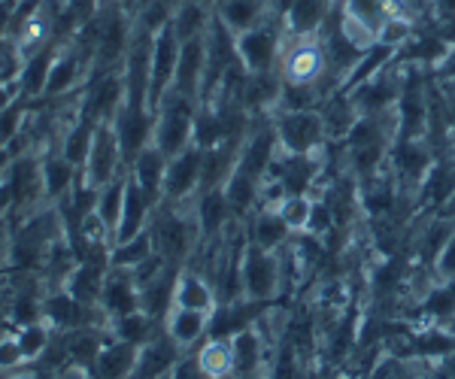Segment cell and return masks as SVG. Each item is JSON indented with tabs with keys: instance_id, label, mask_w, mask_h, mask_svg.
<instances>
[{
	"instance_id": "cell-17",
	"label": "cell",
	"mask_w": 455,
	"mask_h": 379,
	"mask_svg": "<svg viewBox=\"0 0 455 379\" xmlns=\"http://www.w3.org/2000/svg\"><path fill=\"white\" fill-rule=\"evenodd\" d=\"M180 359H182V349L167 337V331H161L158 337H152L149 343L140 346V359H137L134 376L131 379H164L173 374Z\"/></svg>"
},
{
	"instance_id": "cell-44",
	"label": "cell",
	"mask_w": 455,
	"mask_h": 379,
	"mask_svg": "<svg viewBox=\"0 0 455 379\" xmlns=\"http://www.w3.org/2000/svg\"><path fill=\"white\" fill-rule=\"evenodd\" d=\"M440 216H443V218H452V222H455V188H452L450 198H446L443 207H440Z\"/></svg>"
},
{
	"instance_id": "cell-7",
	"label": "cell",
	"mask_w": 455,
	"mask_h": 379,
	"mask_svg": "<svg viewBox=\"0 0 455 379\" xmlns=\"http://www.w3.org/2000/svg\"><path fill=\"white\" fill-rule=\"evenodd\" d=\"M124 170H128V164H124L122 143H119V137H116L113 122H98L92 149H88V158L79 173H83V179L92 188H104L107 182L122 177Z\"/></svg>"
},
{
	"instance_id": "cell-10",
	"label": "cell",
	"mask_w": 455,
	"mask_h": 379,
	"mask_svg": "<svg viewBox=\"0 0 455 379\" xmlns=\"http://www.w3.org/2000/svg\"><path fill=\"white\" fill-rule=\"evenodd\" d=\"M201 170H204V149L201 146H188L180 155H173L167 162V177H164V198L167 203H188L201 192Z\"/></svg>"
},
{
	"instance_id": "cell-27",
	"label": "cell",
	"mask_w": 455,
	"mask_h": 379,
	"mask_svg": "<svg viewBox=\"0 0 455 379\" xmlns=\"http://www.w3.org/2000/svg\"><path fill=\"white\" fill-rule=\"evenodd\" d=\"M212 0H182L180 6H173V31L180 36V43L195 40V36H204L212 21Z\"/></svg>"
},
{
	"instance_id": "cell-47",
	"label": "cell",
	"mask_w": 455,
	"mask_h": 379,
	"mask_svg": "<svg viewBox=\"0 0 455 379\" xmlns=\"http://www.w3.org/2000/svg\"><path fill=\"white\" fill-rule=\"evenodd\" d=\"M4 288H6V282H4ZM0 288V322H6V291Z\"/></svg>"
},
{
	"instance_id": "cell-39",
	"label": "cell",
	"mask_w": 455,
	"mask_h": 379,
	"mask_svg": "<svg viewBox=\"0 0 455 379\" xmlns=\"http://www.w3.org/2000/svg\"><path fill=\"white\" fill-rule=\"evenodd\" d=\"M12 258V218H0V280L10 273Z\"/></svg>"
},
{
	"instance_id": "cell-48",
	"label": "cell",
	"mask_w": 455,
	"mask_h": 379,
	"mask_svg": "<svg viewBox=\"0 0 455 379\" xmlns=\"http://www.w3.org/2000/svg\"><path fill=\"white\" fill-rule=\"evenodd\" d=\"M6 331H10V322H0V340H4Z\"/></svg>"
},
{
	"instance_id": "cell-41",
	"label": "cell",
	"mask_w": 455,
	"mask_h": 379,
	"mask_svg": "<svg viewBox=\"0 0 455 379\" xmlns=\"http://www.w3.org/2000/svg\"><path fill=\"white\" fill-rule=\"evenodd\" d=\"M435 76H437V83L455 79V46H450V52H446V58L435 67Z\"/></svg>"
},
{
	"instance_id": "cell-30",
	"label": "cell",
	"mask_w": 455,
	"mask_h": 379,
	"mask_svg": "<svg viewBox=\"0 0 455 379\" xmlns=\"http://www.w3.org/2000/svg\"><path fill=\"white\" fill-rule=\"evenodd\" d=\"M195 361L207 379H219L225 374H234V349L231 337H207L201 349L195 352Z\"/></svg>"
},
{
	"instance_id": "cell-52",
	"label": "cell",
	"mask_w": 455,
	"mask_h": 379,
	"mask_svg": "<svg viewBox=\"0 0 455 379\" xmlns=\"http://www.w3.org/2000/svg\"><path fill=\"white\" fill-rule=\"evenodd\" d=\"M252 379H261V376H252Z\"/></svg>"
},
{
	"instance_id": "cell-51",
	"label": "cell",
	"mask_w": 455,
	"mask_h": 379,
	"mask_svg": "<svg viewBox=\"0 0 455 379\" xmlns=\"http://www.w3.org/2000/svg\"><path fill=\"white\" fill-rule=\"evenodd\" d=\"M4 376H6V374H0V379H4Z\"/></svg>"
},
{
	"instance_id": "cell-14",
	"label": "cell",
	"mask_w": 455,
	"mask_h": 379,
	"mask_svg": "<svg viewBox=\"0 0 455 379\" xmlns=\"http://www.w3.org/2000/svg\"><path fill=\"white\" fill-rule=\"evenodd\" d=\"M195 222H197V231H201V240H219L234 222H237L231 203H228V198H225V188L197 192Z\"/></svg>"
},
{
	"instance_id": "cell-2",
	"label": "cell",
	"mask_w": 455,
	"mask_h": 379,
	"mask_svg": "<svg viewBox=\"0 0 455 379\" xmlns=\"http://www.w3.org/2000/svg\"><path fill=\"white\" fill-rule=\"evenodd\" d=\"M283 43H285V31H283V16H267L259 21L249 31L234 34V46H237V58L243 64L246 73H270L280 70L283 61Z\"/></svg>"
},
{
	"instance_id": "cell-29",
	"label": "cell",
	"mask_w": 455,
	"mask_h": 379,
	"mask_svg": "<svg viewBox=\"0 0 455 379\" xmlns=\"http://www.w3.org/2000/svg\"><path fill=\"white\" fill-rule=\"evenodd\" d=\"M94 128H98V122H92L88 115H79V119H73L70 125L61 130V140H58V152H61L70 164H76L79 170H83L88 149H92Z\"/></svg>"
},
{
	"instance_id": "cell-38",
	"label": "cell",
	"mask_w": 455,
	"mask_h": 379,
	"mask_svg": "<svg viewBox=\"0 0 455 379\" xmlns=\"http://www.w3.org/2000/svg\"><path fill=\"white\" fill-rule=\"evenodd\" d=\"M435 267H437L440 280H446V282L455 280V231H452V237L446 240L443 249H440V255L435 258Z\"/></svg>"
},
{
	"instance_id": "cell-5",
	"label": "cell",
	"mask_w": 455,
	"mask_h": 379,
	"mask_svg": "<svg viewBox=\"0 0 455 379\" xmlns=\"http://www.w3.org/2000/svg\"><path fill=\"white\" fill-rule=\"evenodd\" d=\"M274 130L285 155H313L325 146V122L319 109H295V113H274Z\"/></svg>"
},
{
	"instance_id": "cell-37",
	"label": "cell",
	"mask_w": 455,
	"mask_h": 379,
	"mask_svg": "<svg viewBox=\"0 0 455 379\" xmlns=\"http://www.w3.org/2000/svg\"><path fill=\"white\" fill-rule=\"evenodd\" d=\"M25 355H21V346L16 340V328L10 325V331L0 340V374H12V370L25 367Z\"/></svg>"
},
{
	"instance_id": "cell-12",
	"label": "cell",
	"mask_w": 455,
	"mask_h": 379,
	"mask_svg": "<svg viewBox=\"0 0 455 379\" xmlns=\"http://www.w3.org/2000/svg\"><path fill=\"white\" fill-rule=\"evenodd\" d=\"M100 310L107 312L109 322L140 310V286H137L134 273L124 267H109L104 288H100Z\"/></svg>"
},
{
	"instance_id": "cell-16",
	"label": "cell",
	"mask_w": 455,
	"mask_h": 379,
	"mask_svg": "<svg viewBox=\"0 0 455 379\" xmlns=\"http://www.w3.org/2000/svg\"><path fill=\"white\" fill-rule=\"evenodd\" d=\"M173 307H186L212 316L219 307V291L216 286L195 267H182L176 276V288H173Z\"/></svg>"
},
{
	"instance_id": "cell-45",
	"label": "cell",
	"mask_w": 455,
	"mask_h": 379,
	"mask_svg": "<svg viewBox=\"0 0 455 379\" xmlns=\"http://www.w3.org/2000/svg\"><path fill=\"white\" fill-rule=\"evenodd\" d=\"M10 162H12V152L10 149H0V179L6 177V170H10Z\"/></svg>"
},
{
	"instance_id": "cell-42",
	"label": "cell",
	"mask_w": 455,
	"mask_h": 379,
	"mask_svg": "<svg viewBox=\"0 0 455 379\" xmlns=\"http://www.w3.org/2000/svg\"><path fill=\"white\" fill-rule=\"evenodd\" d=\"M12 216V192L6 186V177L0 179V218H10Z\"/></svg>"
},
{
	"instance_id": "cell-49",
	"label": "cell",
	"mask_w": 455,
	"mask_h": 379,
	"mask_svg": "<svg viewBox=\"0 0 455 379\" xmlns=\"http://www.w3.org/2000/svg\"><path fill=\"white\" fill-rule=\"evenodd\" d=\"M219 379H240L237 374H225V376H219Z\"/></svg>"
},
{
	"instance_id": "cell-15",
	"label": "cell",
	"mask_w": 455,
	"mask_h": 379,
	"mask_svg": "<svg viewBox=\"0 0 455 379\" xmlns=\"http://www.w3.org/2000/svg\"><path fill=\"white\" fill-rule=\"evenodd\" d=\"M55 55H58V43H49V46H43V49H36V52L21 58V67L16 76V91L25 100H31V104H40L43 100Z\"/></svg>"
},
{
	"instance_id": "cell-25",
	"label": "cell",
	"mask_w": 455,
	"mask_h": 379,
	"mask_svg": "<svg viewBox=\"0 0 455 379\" xmlns=\"http://www.w3.org/2000/svg\"><path fill=\"white\" fill-rule=\"evenodd\" d=\"M295 231L283 222V216L276 209H255L252 222H249V243L261 246L267 252L283 249L285 243L291 240Z\"/></svg>"
},
{
	"instance_id": "cell-3",
	"label": "cell",
	"mask_w": 455,
	"mask_h": 379,
	"mask_svg": "<svg viewBox=\"0 0 455 379\" xmlns=\"http://www.w3.org/2000/svg\"><path fill=\"white\" fill-rule=\"evenodd\" d=\"M6 186L12 192V225L46 207V186H43V164L40 152L28 149L12 155L10 170H6Z\"/></svg>"
},
{
	"instance_id": "cell-35",
	"label": "cell",
	"mask_w": 455,
	"mask_h": 379,
	"mask_svg": "<svg viewBox=\"0 0 455 379\" xmlns=\"http://www.w3.org/2000/svg\"><path fill=\"white\" fill-rule=\"evenodd\" d=\"M55 337V328L46 322V319H40V322H31V325H21L16 328V340L21 346V355H25V361L31 364L40 359L43 352H46V346L52 343Z\"/></svg>"
},
{
	"instance_id": "cell-13",
	"label": "cell",
	"mask_w": 455,
	"mask_h": 379,
	"mask_svg": "<svg viewBox=\"0 0 455 379\" xmlns=\"http://www.w3.org/2000/svg\"><path fill=\"white\" fill-rule=\"evenodd\" d=\"M167 162H171V158H167L156 143H149V146H143V149L137 152V155L131 158V164H128L131 179H134L137 186H140V192L152 203H156V207L161 203V198H164Z\"/></svg>"
},
{
	"instance_id": "cell-23",
	"label": "cell",
	"mask_w": 455,
	"mask_h": 379,
	"mask_svg": "<svg viewBox=\"0 0 455 379\" xmlns=\"http://www.w3.org/2000/svg\"><path fill=\"white\" fill-rule=\"evenodd\" d=\"M212 10L231 34L249 31L267 16H276V12H270L267 0H212Z\"/></svg>"
},
{
	"instance_id": "cell-26",
	"label": "cell",
	"mask_w": 455,
	"mask_h": 379,
	"mask_svg": "<svg viewBox=\"0 0 455 379\" xmlns=\"http://www.w3.org/2000/svg\"><path fill=\"white\" fill-rule=\"evenodd\" d=\"M231 349H234V374L240 379H252L259 376L261 370V359H264V337L259 328H243L231 337Z\"/></svg>"
},
{
	"instance_id": "cell-53",
	"label": "cell",
	"mask_w": 455,
	"mask_h": 379,
	"mask_svg": "<svg viewBox=\"0 0 455 379\" xmlns=\"http://www.w3.org/2000/svg\"><path fill=\"white\" fill-rule=\"evenodd\" d=\"M201 379H207V376H201Z\"/></svg>"
},
{
	"instance_id": "cell-19",
	"label": "cell",
	"mask_w": 455,
	"mask_h": 379,
	"mask_svg": "<svg viewBox=\"0 0 455 379\" xmlns=\"http://www.w3.org/2000/svg\"><path fill=\"white\" fill-rule=\"evenodd\" d=\"M435 167V158H431V149L425 140H398V149H395V177H398L401 186L407 188H422L425 177Z\"/></svg>"
},
{
	"instance_id": "cell-33",
	"label": "cell",
	"mask_w": 455,
	"mask_h": 379,
	"mask_svg": "<svg viewBox=\"0 0 455 379\" xmlns=\"http://www.w3.org/2000/svg\"><path fill=\"white\" fill-rule=\"evenodd\" d=\"M156 255V243H152L149 228L143 234L124 240V243H113V252H109V267H124V271H134L140 267L146 258Z\"/></svg>"
},
{
	"instance_id": "cell-34",
	"label": "cell",
	"mask_w": 455,
	"mask_h": 379,
	"mask_svg": "<svg viewBox=\"0 0 455 379\" xmlns=\"http://www.w3.org/2000/svg\"><path fill=\"white\" fill-rule=\"evenodd\" d=\"M124 188H128V170H124L122 177H116L113 182H107V186L98 192V203H94V213L104 218V225L113 231V237H116V228H119V218H122Z\"/></svg>"
},
{
	"instance_id": "cell-21",
	"label": "cell",
	"mask_w": 455,
	"mask_h": 379,
	"mask_svg": "<svg viewBox=\"0 0 455 379\" xmlns=\"http://www.w3.org/2000/svg\"><path fill=\"white\" fill-rule=\"evenodd\" d=\"M40 164H43V186H46V201L58 203L64 201L73 192L79 179V167L70 164L68 158L58 152V146H49V149L40 152Z\"/></svg>"
},
{
	"instance_id": "cell-43",
	"label": "cell",
	"mask_w": 455,
	"mask_h": 379,
	"mask_svg": "<svg viewBox=\"0 0 455 379\" xmlns=\"http://www.w3.org/2000/svg\"><path fill=\"white\" fill-rule=\"evenodd\" d=\"M55 379H92V374L83 370V367H64Z\"/></svg>"
},
{
	"instance_id": "cell-8",
	"label": "cell",
	"mask_w": 455,
	"mask_h": 379,
	"mask_svg": "<svg viewBox=\"0 0 455 379\" xmlns=\"http://www.w3.org/2000/svg\"><path fill=\"white\" fill-rule=\"evenodd\" d=\"M180 46L182 43H180V36H176L171 21L152 36V58H149V107H152V113H156L158 100L173 89Z\"/></svg>"
},
{
	"instance_id": "cell-32",
	"label": "cell",
	"mask_w": 455,
	"mask_h": 379,
	"mask_svg": "<svg viewBox=\"0 0 455 379\" xmlns=\"http://www.w3.org/2000/svg\"><path fill=\"white\" fill-rule=\"evenodd\" d=\"M31 109H34V104L21 98V94H16L10 104L0 109V149H12V146H16L19 137L25 134Z\"/></svg>"
},
{
	"instance_id": "cell-18",
	"label": "cell",
	"mask_w": 455,
	"mask_h": 379,
	"mask_svg": "<svg viewBox=\"0 0 455 379\" xmlns=\"http://www.w3.org/2000/svg\"><path fill=\"white\" fill-rule=\"evenodd\" d=\"M137 359H140V346L128 343V340L109 337L88 374H92V379H131L134 376Z\"/></svg>"
},
{
	"instance_id": "cell-4",
	"label": "cell",
	"mask_w": 455,
	"mask_h": 379,
	"mask_svg": "<svg viewBox=\"0 0 455 379\" xmlns=\"http://www.w3.org/2000/svg\"><path fill=\"white\" fill-rule=\"evenodd\" d=\"M283 83L289 85H325V52H322V40L315 36H285L283 43V61H280ZM331 91V89H328Z\"/></svg>"
},
{
	"instance_id": "cell-9",
	"label": "cell",
	"mask_w": 455,
	"mask_h": 379,
	"mask_svg": "<svg viewBox=\"0 0 455 379\" xmlns=\"http://www.w3.org/2000/svg\"><path fill=\"white\" fill-rule=\"evenodd\" d=\"M124 104V73L107 70L92 73L88 85L83 89V115L92 122H113Z\"/></svg>"
},
{
	"instance_id": "cell-50",
	"label": "cell",
	"mask_w": 455,
	"mask_h": 379,
	"mask_svg": "<svg viewBox=\"0 0 455 379\" xmlns=\"http://www.w3.org/2000/svg\"><path fill=\"white\" fill-rule=\"evenodd\" d=\"M167 4H171V6H180V4H182V0H167Z\"/></svg>"
},
{
	"instance_id": "cell-40",
	"label": "cell",
	"mask_w": 455,
	"mask_h": 379,
	"mask_svg": "<svg viewBox=\"0 0 455 379\" xmlns=\"http://www.w3.org/2000/svg\"><path fill=\"white\" fill-rule=\"evenodd\" d=\"M16 6H19V0H0V40L10 36V25H12V16H16Z\"/></svg>"
},
{
	"instance_id": "cell-1",
	"label": "cell",
	"mask_w": 455,
	"mask_h": 379,
	"mask_svg": "<svg viewBox=\"0 0 455 379\" xmlns=\"http://www.w3.org/2000/svg\"><path fill=\"white\" fill-rule=\"evenodd\" d=\"M195 115H197V100L182 98V94H176L171 89L156 107L152 143H156L167 158L180 155L182 149H188V146L195 143Z\"/></svg>"
},
{
	"instance_id": "cell-22",
	"label": "cell",
	"mask_w": 455,
	"mask_h": 379,
	"mask_svg": "<svg viewBox=\"0 0 455 379\" xmlns=\"http://www.w3.org/2000/svg\"><path fill=\"white\" fill-rule=\"evenodd\" d=\"M156 213V203H152L146 194L140 192L134 179L128 173V188H124V203H122V218L119 228H116V243H124V240L143 234L149 228V218Z\"/></svg>"
},
{
	"instance_id": "cell-36",
	"label": "cell",
	"mask_w": 455,
	"mask_h": 379,
	"mask_svg": "<svg viewBox=\"0 0 455 379\" xmlns=\"http://www.w3.org/2000/svg\"><path fill=\"white\" fill-rule=\"evenodd\" d=\"M274 209L283 216V222L289 225L295 234H300V231H307V225H310L313 198H310V194H285V198L276 203Z\"/></svg>"
},
{
	"instance_id": "cell-31",
	"label": "cell",
	"mask_w": 455,
	"mask_h": 379,
	"mask_svg": "<svg viewBox=\"0 0 455 379\" xmlns=\"http://www.w3.org/2000/svg\"><path fill=\"white\" fill-rule=\"evenodd\" d=\"M222 188H225V198H228V203H231V209H234V216H237V218H243L246 213L259 209L261 182L246 177L243 170H237V167H234V173L228 177V182Z\"/></svg>"
},
{
	"instance_id": "cell-24",
	"label": "cell",
	"mask_w": 455,
	"mask_h": 379,
	"mask_svg": "<svg viewBox=\"0 0 455 379\" xmlns=\"http://www.w3.org/2000/svg\"><path fill=\"white\" fill-rule=\"evenodd\" d=\"M164 331H167V337L186 352V349L197 346L210 334V316L197 310L173 307L164 319Z\"/></svg>"
},
{
	"instance_id": "cell-28",
	"label": "cell",
	"mask_w": 455,
	"mask_h": 379,
	"mask_svg": "<svg viewBox=\"0 0 455 379\" xmlns=\"http://www.w3.org/2000/svg\"><path fill=\"white\" fill-rule=\"evenodd\" d=\"M161 331H164V322L143 310L128 312V316L109 322V334H113L116 340H128V343H134V346H146L152 337H158Z\"/></svg>"
},
{
	"instance_id": "cell-6",
	"label": "cell",
	"mask_w": 455,
	"mask_h": 379,
	"mask_svg": "<svg viewBox=\"0 0 455 379\" xmlns=\"http://www.w3.org/2000/svg\"><path fill=\"white\" fill-rule=\"evenodd\" d=\"M240 286H243V297L255 304H270L283 288V267L280 255L267 252L261 246L249 243L243 249V265H240Z\"/></svg>"
},
{
	"instance_id": "cell-20",
	"label": "cell",
	"mask_w": 455,
	"mask_h": 379,
	"mask_svg": "<svg viewBox=\"0 0 455 379\" xmlns=\"http://www.w3.org/2000/svg\"><path fill=\"white\" fill-rule=\"evenodd\" d=\"M334 0H289L283 12L285 36H315L325 28Z\"/></svg>"
},
{
	"instance_id": "cell-11",
	"label": "cell",
	"mask_w": 455,
	"mask_h": 379,
	"mask_svg": "<svg viewBox=\"0 0 455 379\" xmlns=\"http://www.w3.org/2000/svg\"><path fill=\"white\" fill-rule=\"evenodd\" d=\"M204 73H207V34L186 40L180 46V61H176L173 91L182 98H192L201 104L204 91Z\"/></svg>"
},
{
	"instance_id": "cell-46",
	"label": "cell",
	"mask_w": 455,
	"mask_h": 379,
	"mask_svg": "<svg viewBox=\"0 0 455 379\" xmlns=\"http://www.w3.org/2000/svg\"><path fill=\"white\" fill-rule=\"evenodd\" d=\"M440 367H443L446 374H452V376H455V346L443 355V364H440Z\"/></svg>"
}]
</instances>
